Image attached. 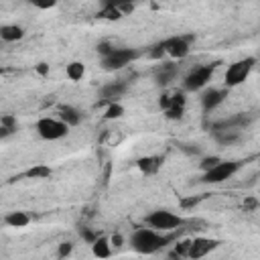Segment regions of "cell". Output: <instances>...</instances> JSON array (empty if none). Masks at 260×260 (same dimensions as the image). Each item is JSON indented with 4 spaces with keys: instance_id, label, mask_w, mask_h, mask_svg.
Here are the masks:
<instances>
[{
    "instance_id": "14",
    "label": "cell",
    "mask_w": 260,
    "mask_h": 260,
    "mask_svg": "<svg viewBox=\"0 0 260 260\" xmlns=\"http://www.w3.org/2000/svg\"><path fill=\"white\" fill-rule=\"evenodd\" d=\"M160 110H169V108H185V93L183 91H175V93H162L158 100Z\"/></svg>"
},
{
    "instance_id": "2",
    "label": "cell",
    "mask_w": 260,
    "mask_h": 260,
    "mask_svg": "<svg viewBox=\"0 0 260 260\" xmlns=\"http://www.w3.org/2000/svg\"><path fill=\"white\" fill-rule=\"evenodd\" d=\"M195 37L193 35H179V37H171L165 39L160 43H156L150 49V57L152 59H162V57H171V59H183L189 55L191 49V41Z\"/></svg>"
},
{
    "instance_id": "27",
    "label": "cell",
    "mask_w": 260,
    "mask_h": 260,
    "mask_svg": "<svg viewBox=\"0 0 260 260\" xmlns=\"http://www.w3.org/2000/svg\"><path fill=\"white\" fill-rule=\"evenodd\" d=\"M95 51L100 53V57H106L108 53H112V51H114V45H110V43H106V41H102V43H98V47H95Z\"/></svg>"
},
{
    "instance_id": "15",
    "label": "cell",
    "mask_w": 260,
    "mask_h": 260,
    "mask_svg": "<svg viewBox=\"0 0 260 260\" xmlns=\"http://www.w3.org/2000/svg\"><path fill=\"white\" fill-rule=\"evenodd\" d=\"M22 37H24V28L18 24H4L0 28V39L4 43H14V41H20Z\"/></svg>"
},
{
    "instance_id": "20",
    "label": "cell",
    "mask_w": 260,
    "mask_h": 260,
    "mask_svg": "<svg viewBox=\"0 0 260 260\" xmlns=\"http://www.w3.org/2000/svg\"><path fill=\"white\" fill-rule=\"evenodd\" d=\"M91 252H93V256H98V258H108V256L112 254L110 240H108V238H104V236H100V238L91 244Z\"/></svg>"
},
{
    "instance_id": "24",
    "label": "cell",
    "mask_w": 260,
    "mask_h": 260,
    "mask_svg": "<svg viewBox=\"0 0 260 260\" xmlns=\"http://www.w3.org/2000/svg\"><path fill=\"white\" fill-rule=\"evenodd\" d=\"M138 0H102V6H112V8H122L124 12H128L132 8V4Z\"/></svg>"
},
{
    "instance_id": "19",
    "label": "cell",
    "mask_w": 260,
    "mask_h": 260,
    "mask_svg": "<svg viewBox=\"0 0 260 260\" xmlns=\"http://www.w3.org/2000/svg\"><path fill=\"white\" fill-rule=\"evenodd\" d=\"M4 223L10 225V228H24V225L30 223V217H28V213H24V211H10V213L4 217Z\"/></svg>"
},
{
    "instance_id": "3",
    "label": "cell",
    "mask_w": 260,
    "mask_h": 260,
    "mask_svg": "<svg viewBox=\"0 0 260 260\" xmlns=\"http://www.w3.org/2000/svg\"><path fill=\"white\" fill-rule=\"evenodd\" d=\"M144 221L158 232H175L181 225H185V219L169 209H154L144 217Z\"/></svg>"
},
{
    "instance_id": "22",
    "label": "cell",
    "mask_w": 260,
    "mask_h": 260,
    "mask_svg": "<svg viewBox=\"0 0 260 260\" xmlns=\"http://www.w3.org/2000/svg\"><path fill=\"white\" fill-rule=\"evenodd\" d=\"M26 177H30V179H49L51 175H53V169L51 167H47V165H35L32 169H28L26 173H24Z\"/></svg>"
},
{
    "instance_id": "26",
    "label": "cell",
    "mask_w": 260,
    "mask_h": 260,
    "mask_svg": "<svg viewBox=\"0 0 260 260\" xmlns=\"http://www.w3.org/2000/svg\"><path fill=\"white\" fill-rule=\"evenodd\" d=\"M183 112H185V108H169V110H165V116L169 120H179V118H183Z\"/></svg>"
},
{
    "instance_id": "8",
    "label": "cell",
    "mask_w": 260,
    "mask_h": 260,
    "mask_svg": "<svg viewBox=\"0 0 260 260\" xmlns=\"http://www.w3.org/2000/svg\"><path fill=\"white\" fill-rule=\"evenodd\" d=\"M138 57L136 49H128V47H122V49H116L112 53H108L106 57H102V67L106 71H118L126 65H130L134 59Z\"/></svg>"
},
{
    "instance_id": "5",
    "label": "cell",
    "mask_w": 260,
    "mask_h": 260,
    "mask_svg": "<svg viewBox=\"0 0 260 260\" xmlns=\"http://www.w3.org/2000/svg\"><path fill=\"white\" fill-rule=\"evenodd\" d=\"M254 63H256L254 57H244V59H240V61H234V63L225 69V75H223L225 87H236V85L244 83V81L248 79V75L252 73Z\"/></svg>"
},
{
    "instance_id": "28",
    "label": "cell",
    "mask_w": 260,
    "mask_h": 260,
    "mask_svg": "<svg viewBox=\"0 0 260 260\" xmlns=\"http://www.w3.org/2000/svg\"><path fill=\"white\" fill-rule=\"evenodd\" d=\"M30 4L41 8V10H47V8H53L57 4V0H30Z\"/></svg>"
},
{
    "instance_id": "4",
    "label": "cell",
    "mask_w": 260,
    "mask_h": 260,
    "mask_svg": "<svg viewBox=\"0 0 260 260\" xmlns=\"http://www.w3.org/2000/svg\"><path fill=\"white\" fill-rule=\"evenodd\" d=\"M240 169H242L240 160H219L215 167L203 171L201 181L207 183V185H217V183H223V181L232 179Z\"/></svg>"
},
{
    "instance_id": "25",
    "label": "cell",
    "mask_w": 260,
    "mask_h": 260,
    "mask_svg": "<svg viewBox=\"0 0 260 260\" xmlns=\"http://www.w3.org/2000/svg\"><path fill=\"white\" fill-rule=\"evenodd\" d=\"M219 160H221L219 156H205V158H201V162H199V167H201L203 171H207V169H211V167H215V165H217Z\"/></svg>"
},
{
    "instance_id": "11",
    "label": "cell",
    "mask_w": 260,
    "mask_h": 260,
    "mask_svg": "<svg viewBox=\"0 0 260 260\" xmlns=\"http://www.w3.org/2000/svg\"><path fill=\"white\" fill-rule=\"evenodd\" d=\"M217 246H219L217 240H211V238H195V240L189 242V252H187V256H189V258H203V256H207L211 250H215Z\"/></svg>"
},
{
    "instance_id": "12",
    "label": "cell",
    "mask_w": 260,
    "mask_h": 260,
    "mask_svg": "<svg viewBox=\"0 0 260 260\" xmlns=\"http://www.w3.org/2000/svg\"><path fill=\"white\" fill-rule=\"evenodd\" d=\"M177 73H179V65L173 63V61H167V63H162V65L154 71V81H156L158 87H169V85L175 81Z\"/></svg>"
},
{
    "instance_id": "13",
    "label": "cell",
    "mask_w": 260,
    "mask_h": 260,
    "mask_svg": "<svg viewBox=\"0 0 260 260\" xmlns=\"http://www.w3.org/2000/svg\"><path fill=\"white\" fill-rule=\"evenodd\" d=\"M225 98H228V91L225 89H217V87L205 89L201 93V108H203V112H213L219 104H223Z\"/></svg>"
},
{
    "instance_id": "16",
    "label": "cell",
    "mask_w": 260,
    "mask_h": 260,
    "mask_svg": "<svg viewBox=\"0 0 260 260\" xmlns=\"http://www.w3.org/2000/svg\"><path fill=\"white\" fill-rule=\"evenodd\" d=\"M59 118L65 122V124H69V126H77L79 122H81V112L79 110H75L73 106H59Z\"/></svg>"
},
{
    "instance_id": "21",
    "label": "cell",
    "mask_w": 260,
    "mask_h": 260,
    "mask_svg": "<svg viewBox=\"0 0 260 260\" xmlns=\"http://www.w3.org/2000/svg\"><path fill=\"white\" fill-rule=\"evenodd\" d=\"M65 75H67L71 81H79V79L85 75V65L79 63V61H71V63L65 67Z\"/></svg>"
},
{
    "instance_id": "7",
    "label": "cell",
    "mask_w": 260,
    "mask_h": 260,
    "mask_svg": "<svg viewBox=\"0 0 260 260\" xmlns=\"http://www.w3.org/2000/svg\"><path fill=\"white\" fill-rule=\"evenodd\" d=\"M69 124H65L61 118H41L37 122V134L43 138V140H61L69 134Z\"/></svg>"
},
{
    "instance_id": "23",
    "label": "cell",
    "mask_w": 260,
    "mask_h": 260,
    "mask_svg": "<svg viewBox=\"0 0 260 260\" xmlns=\"http://www.w3.org/2000/svg\"><path fill=\"white\" fill-rule=\"evenodd\" d=\"M124 114V108L120 106V102H114V104H108V110L104 114L106 120H116V118H122Z\"/></svg>"
},
{
    "instance_id": "32",
    "label": "cell",
    "mask_w": 260,
    "mask_h": 260,
    "mask_svg": "<svg viewBox=\"0 0 260 260\" xmlns=\"http://www.w3.org/2000/svg\"><path fill=\"white\" fill-rule=\"evenodd\" d=\"M112 244H114V246H120V244H122V238H120V236L116 234V236L112 238Z\"/></svg>"
},
{
    "instance_id": "31",
    "label": "cell",
    "mask_w": 260,
    "mask_h": 260,
    "mask_svg": "<svg viewBox=\"0 0 260 260\" xmlns=\"http://www.w3.org/2000/svg\"><path fill=\"white\" fill-rule=\"evenodd\" d=\"M37 71H39L41 75H47V73H49V65H45V63H39V65H37Z\"/></svg>"
},
{
    "instance_id": "18",
    "label": "cell",
    "mask_w": 260,
    "mask_h": 260,
    "mask_svg": "<svg viewBox=\"0 0 260 260\" xmlns=\"http://www.w3.org/2000/svg\"><path fill=\"white\" fill-rule=\"evenodd\" d=\"M16 128H18V124H16V118H14V116L4 114V116L0 118V138H2V140H6L10 134H14Z\"/></svg>"
},
{
    "instance_id": "9",
    "label": "cell",
    "mask_w": 260,
    "mask_h": 260,
    "mask_svg": "<svg viewBox=\"0 0 260 260\" xmlns=\"http://www.w3.org/2000/svg\"><path fill=\"white\" fill-rule=\"evenodd\" d=\"M211 136L217 144H232V142H238L240 136H242V130L240 128H234V126H228L223 122H217L211 126Z\"/></svg>"
},
{
    "instance_id": "1",
    "label": "cell",
    "mask_w": 260,
    "mask_h": 260,
    "mask_svg": "<svg viewBox=\"0 0 260 260\" xmlns=\"http://www.w3.org/2000/svg\"><path fill=\"white\" fill-rule=\"evenodd\" d=\"M173 240H175V234L165 236L162 232H158L154 228H138L130 238V246L138 254H154Z\"/></svg>"
},
{
    "instance_id": "6",
    "label": "cell",
    "mask_w": 260,
    "mask_h": 260,
    "mask_svg": "<svg viewBox=\"0 0 260 260\" xmlns=\"http://www.w3.org/2000/svg\"><path fill=\"white\" fill-rule=\"evenodd\" d=\"M213 71H215V63L193 67V69L183 77V89H185V91H199V89H203V87L209 83V79L213 77Z\"/></svg>"
},
{
    "instance_id": "30",
    "label": "cell",
    "mask_w": 260,
    "mask_h": 260,
    "mask_svg": "<svg viewBox=\"0 0 260 260\" xmlns=\"http://www.w3.org/2000/svg\"><path fill=\"white\" fill-rule=\"evenodd\" d=\"M81 236H83V240L89 242V244H93V242L98 240V236H95L93 232H89V230H81Z\"/></svg>"
},
{
    "instance_id": "29",
    "label": "cell",
    "mask_w": 260,
    "mask_h": 260,
    "mask_svg": "<svg viewBox=\"0 0 260 260\" xmlns=\"http://www.w3.org/2000/svg\"><path fill=\"white\" fill-rule=\"evenodd\" d=\"M57 254H59V256H69V254H71V244H69V242H63V244H59V250H57Z\"/></svg>"
},
{
    "instance_id": "17",
    "label": "cell",
    "mask_w": 260,
    "mask_h": 260,
    "mask_svg": "<svg viewBox=\"0 0 260 260\" xmlns=\"http://www.w3.org/2000/svg\"><path fill=\"white\" fill-rule=\"evenodd\" d=\"M162 165V158L160 156H142L138 158V169L144 173V175H154Z\"/></svg>"
},
{
    "instance_id": "10",
    "label": "cell",
    "mask_w": 260,
    "mask_h": 260,
    "mask_svg": "<svg viewBox=\"0 0 260 260\" xmlns=\"http://www.w3.org/2000/svg\"><path fill=\"white\" fill-rule=\"evenodd\" d=\"M126 89H128V83L126 81H122V79H118V81H110V83H106L102 89H100V102L102 104H114V102H120L122 100V95L126 93Z\"/></svg>"
}]
</instances>
